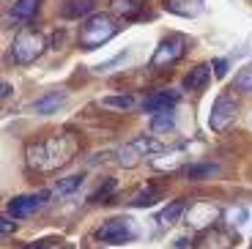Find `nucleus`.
Instances as JSON below:
<instances>
[{
  "mask_svg": "<svg viewBox=\"0 0 252 249\" xmlns=\"http://www.w3.org/2000/svg\"><path fill=\"white\" fill-rule=\"evenodd\" d=\"M28 249H50V244H33V247H28Z\"/></svg>",
  "mask_w": 252,
  "mask_h": 249,
  "instance_id": "obj_31",
  "label": "nucleus"
},
{
  "mask_svg": "<svg viewBox=\"0 0 252 249\" xmlns=\"http://www.w3.org/2000/svg\"><path fill=\"white\" fill-rule=\"evenodd\" d=\"M126 3H129V6H140V3H143V0H126Z\"/></svg>",
  "mask_w": 252,
  "mask_h": 249,
  "instance_id": "obj_32",
  "label": "nucleus"
},
{
  "mask_svg": "<svg viewBox=\"0 0 252 249\" xmlns=\"http://www.w3.org/2000/svg\"><path fill=\"white\" fill-rule=\"evenodd\" d=\"M96 8V0H66L61 6V17L66 19H80Z\"/></svg>",
  "mask_w": 252,
  "mask_h": 249,
  "instance_id": "obj_14",
  "label": "nucleus"
},
{
  "mask_svg": "<svg viewBox=\"0 0 252 249\" xmlns=\"http://www.w3.org/2000/svg\"><path fill=\"white\" fill-rule=\"evenodd\" d=\"M96 238L104 241V244H129V241H134V238H140V227L132 217L118 214V217L107 219V222L96 230Z\"/></svg>",
  "mask_w": 252,
  "mask_h": 249,
  "instance_id": "obj_4",
  "label": "nucleus"
},
{
  "mask_svg": "<svg viewBox=\"0 0 252 249\" xmlns=\"http://www.w3.org/2000/svg\"><path fill=\"white\" fill-rule=\"evenodd\" d=\"M115 187H118V181H107V184H104V187H101L99 192L94 194V200H101V197H110V194L115 192Z\"/></svg>",
  "mask_w": 252,
  "mask_h": 249,
  "instance_id": "obj_26",
  "label": "nucleus"
},
{
  "mask_svg": "<svg viewBox=\"0 0 252 249\" xmlns=\"http://www.w3.org/2000/svg\"><path fill=\"white\" fill-rule=\"evenodd\" d=\"M38 8H41V0H17L11 8V17L17 22H31V19H36Z\"/></svg>",
  "mask_w": 252,
  "mask_h": 249,
  "instance_id": "obj_17",
  "label": "nucleus"
},
{
  "mask_svg": "<svg viewBox=\"0 0 252 249\" xmlns=\"http://www.w3.org/2000/svg\"><path fill=\"white\" fill-rule=\"evenodd\" d=\"M0 230L6 233V236H8V233H14V219L8 217V214H6L3 219H0Z\"/></svg>",
  "mask_w": 252,
  "mask_h": 249,
  "instance_id": "obj_28",
  "label": "nucleus"
},
{
  "mask_svg": "<svg viewBox=\"0 0 252 249\" xmlns=\"http://www.w3.org/2000/svg\"><path fill=\"white\" fill-rule=\"evenodd\" d=\"M74 154H77V137L74 134H61V137H50L28 145V164L38 173H50V170L66 164Z\"/></svg>",
  "mask_w": 252,
  "mask_h": 249,
  "instance_id": "obj_1",
  "label": "nucleus"
},
{
  "mask_svg": "<svg viewBox=\"0 0 252 249\" xmlns=\"http://www.w3.org/2000/svg\"><path fill=\"white\" fill-rule=\"evenodd\" d=\"M222 217H225V222H227L230 230H239V227H244V224H247L250 211H247L244 206H230L227 211H222Z\"/></svg>",
  "mask_w": 252,
  "mask_h": 249,
  "instance_id": "obj_21",
  "label": "nucleus"
},
{
  "mask_svg": "<svg viewBox=\"0 0 252 249\" xmlns=\"http://www.w3.org/2000/svg\"><path fill=\"white\" fill-rule=\"evenodd\" d=\"M164 8L178 17H197L206 8V0H164Z\"/></svg>",
  "mask_w": 252,
  "mask_h": 249,
  "instance_id": "obj_13",
  "label": "nucleus"
},
{
  "mask_svg": "<svg viewBox=\"0 0 252 249\" xmlns=\"http://www.w3.org/2000/svg\"><path fill=\"white\" fill-rule=\"evenodd\" d=\"M187 208H189V206H187V200H173V203L164 208V211L157 214V222L162 224V227H173V224L181 219V214L187 211Z\"/></svg>",
  "mask_w": 252,
  "mask_h": 249,
  "instance_id": "obj_16",
  "label": "nucleus"
},
{
  "mask_svg": "<svg viewBox=\"0 0 252 249\" xmlns=\"http://www.w3.org/2000/svg\"><path fill=\"white\" fill-rule=\"evenodd\" d=\"M47 200H50V192H33V194H17V197L8 203L6 214L11 219H28L38 211V208L44 206Z\"/></svg>",
  "mask_w": 252,
  "mask_h": 249,
  "instance_id": "obj_8",
  "label": "nucleus"
},
{
  "mask_svg": "<svg viewBox=\"0 0 252 249\" xmlns=\"http://www.w3.org/2000/svg\"><path fill=\"white\" fill-rule=\"evenodd\" d=\"M192 247H195V244L189 241V238H178V241L173 244V249H192Z\"/></svg>",
  "mask_w": 252,
  "mask_h": 249,
  "instance_id": "obj_29",
  "label": "nucleus"
},
{
  "mask_svg": "<svg viewBox=\"0 0 252 249\" xmlns=\"http://www.w3.org/2000/svg\"><path fill=\"white\" fill-rule=\"evenodd\" d=\"M115 33H118V28H115L113 17H107V14H94V17L85 22V28H82L80 41H82L85 50H99V47H104Z\"/></svg>",
  "mask_w": 252,
  "mask_h": 249,
  "instance_id": "obj_2",
  "label": "nucleus"
},
{
  "mask_svg": "<svg viewBox=\"0 0 252 249\" xmlns=\"http://www.w3.org/2000/svg\"><path fill=\"white\" fill-rule=\"evenodd\" d=\"M211 71V66H206V63H200V66H195V69L187 74V80H184V88L187 91H203V88L208 85V80L214 74H208Z\"/></svg>",
  "mask_w": 252,
  "mask_h": 249,
  "instance_id": "obj_15",
  "label": "nucleus"
},
{
  "mask_svg": "<svg viewBox=\"0 0 252 249\" xmlns=\"http://www.w3.org/2000/svg\"><path fill=\"white\" fill-rule=\"evenodd\" d=\"M162 151H164V145L159 143V140L134 137L115 151V159H118V164H124V167H134V164H140L143 159H148V156H159Z\"/></svg>",
  "mask_w": 252,
  "mask_h": 249,
  "instance_id": "obj_3",
  "label": "nucleus"
},
{
  "mask_svg": "<svg viewBox=\"0 0 252 249\" xmlns=\"http://www.w3.org/2000/svg\"><path fill=\"white\" fill-rule=\"evenodd\" d=\"M8 96H11V85H8V82H3V99H8Z\"/></svg>",
  "mask_w": 252,
  "mask_h": 249,
  "instance_id": "obj_30",
  "label": "nucleus"
},
{
  "mask_svg": "<svg viewBox=\"0 0 252 249\" xmlns=\"http://www.w3.org/2000/svg\"><path fill=\"white\" fill-rule=\"evenodd\" d=\"M184 52H187V36L173 33V36H167V38L159 41V47L154 50V55H151V66H154V69H159V66L176 63Z\"/></svg>",
  "mask_w": 252,
  "mask_h": 249,
  "instance_id": "obj_7",
  "label": "nucleus"
},
{
  "mask_svg": "<svg viewBox=\"0 0 252 249\" xmlns=\"http://www.w3.org/2000/svg\"><path fill=\"white\" fill-rule=\"evenodd\" d=\"M126 58H129V50H121L118 55L113 58V61H107V63H99V66H94V71H113L118 63H124Z\"/></svg>",
  "mask_w": 252,
  "mask_h": 249,
  "instance_id": "obj_25",
  "label": "nucleus"
},
{
  "mask_svg": "<svg viewBox=\"0 0 252 249\" xmlns=\"http://www.w3.org/2000/svg\"><path fill=\"white\" fill-rule=\"evenodd\" d=\"M148 126H151L154 134H167V131L176 129V118H173L170 112H157V115L148 121Z\"/></svg>",
  "mask_w": 252,
  "mask_h": 249,
  "instance_id": "obj_22",
  "label": "nucleus"
},
{
  "mask_svg": "<svg viewBox=\"0 0 252 249\" xmlns=\"http://www.w3.org/2000/svg\"><path fill=\"white\" fill-rule=\"evenodd\" d=\"M222 217L220 206L214 203H195V206H189V224L195 227V230H208V227H214V222Z\"/></svg>",
  "mask_w": 252,
  "mask_h": 249,
  "instance_id": "obj_11",
  "label": "nucleus"
},
{
  "mask_svg": "<svg viewBox=\"0 0 252 249\" xmlns=\"http://www.w3.org/2000/svg\"><path fill=\"white\" fill-rule=\"evenodd\" d=\"M82 181H85V173L66 175V178H61L55 187H52V194H55V197H69V194H74L77 189L82 187Z\"/></svg>",
  "mask_w": 252,
  "mask_h": 249,
  "instance_id": "obj_18",
  "label": "nucleus"
},
{
  "mask_svg": "<svg viewBox=\"0 0 252 249\" xmlns=\"http://www.w3.org/2000/svg\"><path fill=\"white\" fill-rule=\"evenodd\" d=\"M236 241H239V236L233 230H227V227H208L197 238L195 249H233Z\"/></svg>",
  "mask_w": 252,
  "mask_h": 249,
  "instance_id": "obj_10",
  "label": "nucleus"
},
{
  "mask_svg": "<svg viewBox=\"0 0 252 249\" xmlns=\"http://www.w3.org/2000/svg\"><path fill=\"white\" fill-rule=\"evenodd\" d=\"M47 50V36L41 31H19L11 44V58L14 63H33L41 52Z\"/></svg>",
  "mask_w": 252,
  "mask_h": 249,
  "instance_id": "obj_5",
  "label": "nucleus"
},
{
  "mask_svg": "<svg viewBox=\"0 0 252 249\" xmlns=\"http://www.w3.org/2000/svg\"><path fill=\"white\" fill-rule=\"evenodd\" d=\"M236 88H241V91H252V63H247L244 69L236 74Z\"/></svg>",
  "mask_w": 252,
  "mask_h": 249,
  "instance_id": "obj_24",
  "label": "nucleus"
},
{
  "mask_svg": "<svg viewBox=\"0 0 252 249\" xmlns=\"http://www.w3.org/2000/svg\"><path fill=\"white\" fill-rule=\"evenodd\" d=\"M214 173H220V164L217 162H200V164H192V167L187 170V175L189 178H206V175H214Z\"/></svg>",
  "mask_w": 252,
  "mask_h": 249,
  "instance_id": "obj_23",
  "label": "nucleus"
},
{
  "mask_svg": "<svg viewBox=\"0 0 252 249\" xmlns=\"http://www.w3.org/2000/svg\"><path fill=\"white\" fill-rule=\"evenodd\" d=\"M236 115H239V104H236V99L230 93H220L214 99V104H211L208 126H211L214 131H225L227 126L236 121Z\"/></svg>",
  "mask_w": 252,
  "mask_h": 249,
  "instance_id": "obj_6",
  "label": "nucleus"
},
{
  "mask_svg": "<svg viewBox=\"0 0 252 249\" xmlns=\"http://www.w3.org/2000/svg\"><path fill=\"white\" fill-rule=\"evenodd\" d=\"M211 71H214V77H225V71H227V61H225V58L214 61V63H211Z\"/></svg>",
  "mask_w": 252,
  "mask_h": 249,
  "instance_id": "obj_27",
  "label": "nucleus"
},
{
  "mask_svg": "<svg viewBox=\"0 0 252 249\" xmlns=\"http://www.w3.org/2000/svg\"><path fill=\"white\" fill-rule=\"evenodd\" d=\"M162 187H151V184H148V187L143 189V192L140 194H134L132 197V208H148V206H157L159 200H162Z\"/></svg>",
  "mask_w": 252,
  "mask_h": 249,
  "instance_id": "obj_19",
  "label": "nucleus"
},
{
  "mask_svg": "<svg viewBox=\"0 0 252 249\" xmlns=\"http://www.w3.org/2000/svg\"><path fill=\"white\" fill-rule=\"evenodd\" d=\"M181 101V93H178L176 88H162V91H154V93H148L143 101H140V107H143L145 112H170L173 107Z\"/></svg>",
  "mask_w": 252,
  "mask_h": 249,
  "instance_id": "obj_9",
  "label": "nucleus"
},
{
  "mask_svg": "<svg viewBox=\"0 0 252 249\" xmlns=\"http://www.w3.org/2000/svg\"><path fill=\"white\" fill-rule=\"evenodd\" d=\"M63 104H66V93H63V91H52V93H47V96L33 101L31 110L38 112V115H55Z\"/></svg>",
  "mask_w": 252,
  "mask_h": 249,
  "instance_id": "obj_12",
  "label": "nucleus"
},
{
  "mask_svg": "<svg viewBox=\"0 0 252 249\" xmlns=\"http://www.w3.org/2000/svg\"><path fill=\"white\" fill-rule=\"evenodd\" d=\"M99 104L110 107V110H132V107H137V99L129 93H113V96H101Z\"/></svg>",
  "mask_w": 252,
  "mask_h": 249,
  "instance_id": "obj_20",
  "label": "nucleus"
}]
</instances>
